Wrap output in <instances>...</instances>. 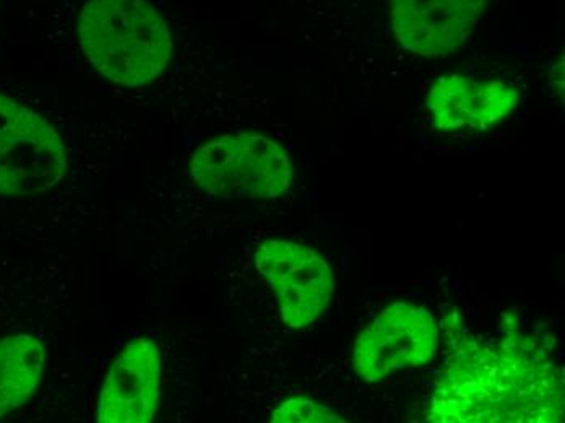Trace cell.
Masks as SVG:
<instances>
[{
  "mask_svg": "<svg viewBox=\"0 0 565 423\" xmlns=\"http://www.w3.org/2000/svg\"><path fill=\"white\" fill-rule=\"evenodd\" d=\"M67 151L53 126L10 96L0 95V195H36L67 173Z\"/></svg>",
  "mask_w": 565,
  "mask_h": 423,
  "instance_id": "cell-4",
  "label": "cell"
},
{
  "mask_svg": "<svg viewBox=\"0 0 565 423\" xmlns=\"http://www.w3.org/2000/svg\"><path fill=\"white\" fill-rule=\"evenodd\" d=\"M488 0H392V30L416 56L444 57L460 50L480 22Z\"/></svg>",
  "mask_w": 565,
  "mask_h": 423,
  "instance_id": "cell-7",
  "label": "cell"
},
{
  "mask_svg": "<svg viewBox=\"0 0 565 423\" xmlns=\"http://www.w3.org/2000/svg\"><path fill=\"white\" fill-rule=\"evenodd\" d=\"M46 350L30 334L0 339V419L22 408L43 381Z\"/></svg>",
  "mask_w": 565,
  "mask_h": 423,
  "instance_id": "cell-10",
  "label": "cell"
},
{
  "mask_svg": "<svg viewBox=\"0 0 565 423\" xmlns=\"http://www.w3.org/2000/svg\"><path fill=\"white\" fill-rule=\"evenodd\" d=\"M274 423H341L339 412L308 398H291L271 412Z\"/></svg>",
  "mask_w": 565,
  "mask_h": 423,
  "instance_id": "cell-11",
  "label": "cell"
},
{
  "mask_svg": "<svg viewBox=\"0 0 565 423\" xmlns=\"http://www.w3.org/2000/svg\"><path fill=\"white\" fill-rule=\"evenodd\" d=\"M258 274L274 288L281 319L292 329L311 326L333 298V273L311 247L267 240L255 253Z\"/></svg>",
  "mask_w": 565,
  "mask_h": 423,
  "instance_id": "cell-6",
  "label": "cell"
},
{
  "mask_svg": "<svg viewBox=\"0 0 565 423\" xmlns=\"http://www.w3.org/2000/svg\"><path fill=\"white\" fill-rule=\"evenodd\" d=\"M192 180L220 199H277L292 184L288 151L270 137L233 133L203 144L192 154Z\"/></svg>",
  "mask_w": 565,
  "mask_h": 423,
  "instance_id": "cell-3",
  "label": "cell"
},
{
  "mask_svg": "<svg viewBox=\"0 0 565 423\" xmlns=\"http://www.w3.org/2000/svg\"><path fill=\"white\" fill-rule=\"evenodd\" d=\"M78 40L96 72L122 87H143L168 68L172 38L147 0H89L78 17Z\"/></svg>",
  "mask_w": 565,
  "mask_h": 423,
  "instance_id": "cell-2",
  "label": "cell"
},
{
  "mask_svg": "<svg viewBox=\"0 0 565 423\" xmlns=\"http://www.w3.org/2000/svg\"><path fill=\"white\" fill-rule=\"evenodd\" d=\"M519 99V91L508 82H477L463 75H443L427 93L426 108L434 127L444 133H486L504 121Z\"/></svg>",
  "mask_w": 565,
  "mask_h": 423,
  "instance_id": "cell-9",
  "label": "cell"
},
{
  "mask_svg": "<svg viewBox=\"0 0 565 423\" xmlns=\"http://www.w3.org/2000/svg\"><path fill=\"white\" fill-rule=\"evenodd\" d=\"M564 417L559 370L529 339H505L499 350L461 340L440 377L427 412L437 423H553Z\"/></svg>",
  "mask_w": 565,
  "mask_h": 423,
  "instance_id": "cell-1",
  "label": "cell"
},
{
  "mask_svg": "<svg viewBox=\"0 0 565 423\" xmlns=\"http://www.w3.org/2000/svg\"><path fill=\"white\" fill-rule=\"evenodd\" d=\"M439 349V326L429 309L394 303L382 309L358 336L353 367L360 378L377 383L409 367H423Z\"/></svg>",
  "mask_w": 565,
  "mask_h": 423,
  "instance_id": "cell-5",
  "label": "cell"
},
{
  "mask_svg": "<svg viewBox=\"0 0 565 423\" xmlns=\"http://www.w3.org/2000/svg\"><path fill=\"white\" fill-rule=\"evenodd\" d=\"M161 363L157 343L139 337L114 359L99 394V423H148L160 405Z\"/></svg>",
  "mask_w": 565,
  "mask_h": 423,
  "instance_id": "cell-8",
  "label": "cell"
}]
</instances>
